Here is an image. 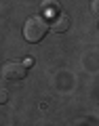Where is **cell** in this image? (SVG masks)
Instances as JSON below:
<instances>
[{
	"label": "cell",
	"instance_id": "1",
	"mask_svg": "<svg viewBox=\"0 0 99 126\" xmlns=\"http://www.w3.org/2000/svg\"><path fill=\"white\" fill-rule=\"evenodd\" d=\"M49 32V23L42 17H30L23 25V36L27 42H40Z\"/></svg>",
	"mask_w": 99,
	"mask_h": 126
},
{
	"label": "cell",
	"instance_id": "2",
	"mask_svg": "<svg viewBox=\"0 0 99 126\" xmlns=\"http://www.w3.org/2000/svg\"><path fill=\"white\" fill-rule=\"evenodd\" d=\"M2 76H4L6 80H23V78L27 76V69H25V65L19 63V61H9L4 67H2Z\"/></svg>",
	"mask_w": 99,
	"mask_h": 126
},
{
	"label": "cell",
	"instance_id": "3",
	"mask_svg": "<svg viewBox=\"0 0 99 126\" xmlns=\"http://www.w3.org/2000/svg\"><path fill=\"white\" fill-rule=\"evenodd\" d=\"M68 27H70V17L68 15H63V13H57V15H53V21H51V30L53 32H68Z\"/></svg>",
	"mask_w": 99,
	"mask_h": 126
},
{
	"label": "cell",
	"instance_id": "4",
	"mask_svg": "<svg viewBox=\"0 0 99 126\" xmlns=\"http://www.w3.org/2000/svg\"><path fill=\"white\" fill-rule=\"evenodd\" d=\"M42 9H44V13H57L59 2L57 0H44V2H42Z\"/></svg>",
	"mask_w": 99,
	"mask_h": 126
},
{
	"label": "cell",
	"instance_id": "5",
	"mask_svg": "<svg viewBox=\"0 0 99 126\" xmlns=\"http://www.w3.org/2000/svg\"><path fill=\"white\" fill-rule=\"evenodd\" d=\"M91 11H93L95 17H99V0H93V2H91Z\"/></svg>",
	"mask_w": 99,
	"mask_h": 126
},
{
	"label": "cell",
	"instance_id": "6",
	"mask_svg": "<svg viewBox=\"0 0 99 126\" xmlns=\"http://www.w3.org/2000/svg\"><path fill=\"white\" fill-rule=\"evenodd\" d=\"M6 101H9V93H6L4 88H0V105L6 103Z\"/></svg>",
	"mask_w": 99,
	"mask_h": 126
},
{
	"label": "cell",
	"instance_id": "7",
	"mask_svg": "<svg viewBox=\"0 0 99 126\" xmlns=\"http://www.w3.org/2000/svg\"><path fill=\"white\" fill-rule=\"evenodd\" d=\"M23 65H25V67H30V65H34V57H27L25 61H23Z\"/></svg>",
	"mask_w": 99,
	"mask_h": 126
}]
</instances>
